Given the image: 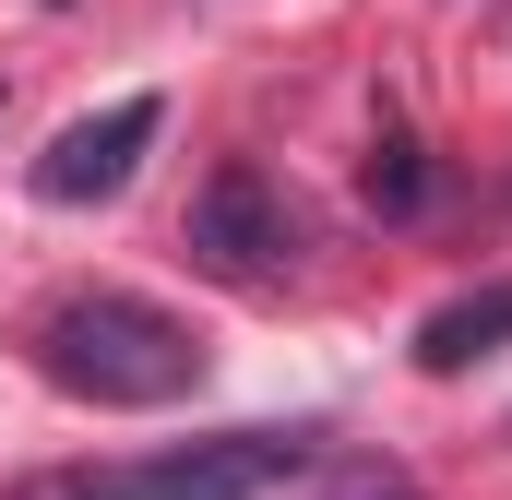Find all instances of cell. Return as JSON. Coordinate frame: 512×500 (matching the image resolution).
Returning <instances> with one entry per match:
<instances>
[{
	"label": "cell",
	"instance_id": "cell-5",
	"mask_svg": "<svg viewBox=\"0 0 512 500\" xmlns=\"http://www.w3.org/2000/svg\"><path fill=\"white\" fill-rule=\"evenodd\" d=\"M489 346H512V274L501 286H465V298H441V310H429V322H417V370H477V358H489Z\"/></svg>",
	"mask_w": 512,
	"mask_h": 500
},
{
	"label": "cell",
	"instance_id": "cell-3",
	"mask_svg": "<svg viewBox=\"0 0 512 500\" xmlns=\"http://www.w3.org/2000/svg\"><path fill=\"white\" fill-rule=\"evenodd\" d=\"M191 250H203L227 286H274V274L298 262V215L274 203V179H262V167H215V179H203V203H191Z\"/></svg>",
	"mask_w": 512,
	"mask_h": 500
},
{
	"label": "cell",
	"instance_id": "cell-1",
	"mask_svg": "<svg viewBox=\"0 0 512 500\" xmlns=\"http://www.w3.org/2000/svg\"><path fill=\"white\" fill-rule=\"evenodd\" d=\"M36 370L60 381V393H84V405H179L191 381H203V334L167 310V298H131V286H72V298H48L36 310Z\"/></svg>",
	"mask_w": 512,
	"mask_h": 500
},
{
	"label": "cell",
	"instance_id": "cell-6",
	"mask_svg": "<svg viewBox=\"0 0 512 500\" xmlns=\"http://www.w3.org/2000/svg\"><path fill=\"white\" fill-rule=\"evenodd\" d=\"M370 203H382V215H417V203H429V167H417V143H382V155H370Z\"/></svg>",
	"mask_w": 512,
	"mask_h": 500
},
{
	"label": "cell",
	"instance_id": "cell-4",
	"mask_svg": "<svg viewBox=\"0 0 512 500\" xmlns=\"http://www.w3.org/2000/svg\"><path fill=\"white\" fill-rule=\"evenodd\" d=\"M155 131H167V108H155V96H108L96 120H72L48 155H36V203H108L131 167L155 155Z\"/></svg>",
	"mask_w": 512,
	"mask_h": 500
},
{
	"label": "cell",
	"instance_id": "cell-2",
	"mask_svg": "<svg viewBox=\"0 0 512 500\" xmlns=\"http://www.w3.org/2000/svg\"><path fill=\"white\" fill-rule=\"evenodd\" d=\"M286 477H310V429H215L143 465H36L0 500H274Z\"/></svg>",
	"mask_w": 512,
	"mask_h": 500
}]
</instances>
